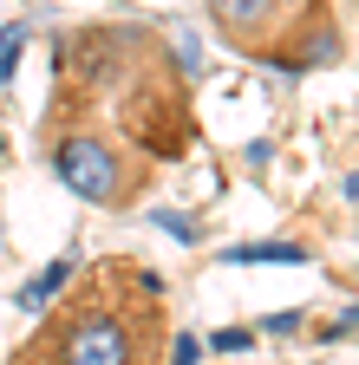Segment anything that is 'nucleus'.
I'll list each match as a JSON object with an SVG mask.
<instances>
[{
    "label": "nucleus",
    "instance_id": "nucleus-8",
    "mask_svg": "<svg viewBox=\"0 0 359 365\" xmlns=\"http://www.w3.org/2000/svg\"><path fill=\"white\" fill-rule=\"evenodd\" d=\"M196 352H203V346H196L190 333H176V346H170V365H196Z\"/></svg>",
    "mask_w": 359,
    "mask_h": 365
},
{
    "label": "nucleus",
    "instance_id": "nucleus-7",
    "mask_svg": "<svg viewBox=\"0 0 359 365\" xmlns=\"http://www.w3.org/2000/svg\"><path fill=\"white\" fill-rule=\"evenodd\" d=\"M20 46H26V20H14V26H0V78L14 72V59H20Z\"/></svg>",
    "mask_w": 359,
    "mask_h": 365
},
{
    "label": "nucleus",
    "instance_id": "nucleus-3",
    "mask_svg": "<svg viewBox=\"0 0 359 365\" xmlns=\"http://www.w3.org/2000/svg\"><path fill=\"white\" fill-rule=\"evenodd\" d=\"M203 14L242 59L275 72H313L346 59V26L333 0H203Z\"/></svg>",
    "mask_w": 359,
    "mask_h": 365
},
{
    "label": "nucleus",
    "instance_id": "nucleus-4",
    "mask_svg": "<svg viewBox=\"0 0 359 365\" xmlns=\"http://www.w3.org/2000/svg\"><path fill=\"white\" fill-rule=\"evenodd\" d=\"M39 157H46V170L92 209H138L157 190V170L144 157L118 150L111 137L72 130V124H39Z\"/></svg>",
    "mask_w": 359,
    "mask_h": 365
},
{
    "label": "nucleus",
    "instance_id": "nucleus-1",
    "mask_svg": "<svg viewBox=\"0 0 359 365\" xmlns=\"http://www.w3.org/2000/svg\"><path fill=\"white\" fill-rule=\"evenodd\" d=\"M39 124L111 137L118 150L144 157L151 170L183 163L196 144V91H190L183 46L131 20H92L59 33L53 98Z\"/></svg>",
    "mask_w": 359,
    "mask_h": 365
},
{
    "label": "nucleus",
    "instance_id": "nucleus-9",
    "mask_svg": "<svg viewBox=\"0 0 359 365\" xmlns=\"http://www.w3.org/2000/svg\"><path fill=\"white\" fill-rule=\"evenodd\" d=\"M157 228H170V235H183V242H196V222H183V215H163V209H157Z\"/></svg>",
    "mask_w": 359,
    "mask_h": 365
},
{
    "label": "nucleus",
    "instance_id": "nucleus-5",
    "mask_svg": "<svg viewBox=\"0 0 359 365\" xmlns=\"http://www.w3.org/2000/svg\"><path fill=\"white\" fill-rule=\"evenodd\" d=\"M72 274H79V248H66V255H59L46 274H33V281L20 287V313H39V307H46V300H53V294L72 281Z\"/></svg>",
    "mask_w": 359,
    "mask_h": 365
},
{
    "label": "nucleus",
    "instance_id": "nucleus-2",
    "mask_svg": "<svg viewBox=\"0 0 359 365\" xmlns=\"http://www.w3.org/2000/svg\"><path fill=\"white\" fill-rule=\"evenodd\" d=\"M7 365H163V287L131 255L98 261Z\"/></svg>",
    "mask_w": 359,
    "mask_h": 365
},
{
    "label": "nucleus",
    "instance_id": "nucleus-6",
    "mask_svg": "<svg viewBox=\"0 0 359 365\" xmlns=\"http://www.w3.org/2000/svg\"><path fill=\"white\" fill-rule=\"evenodd\" d=\"M222 261H236V267H261V261L300 267V261H307V248H300V242H236V248H222Z\"/></svg>",
    "mask_w": 359,
    "mask_h": 365
}]
</instances>
